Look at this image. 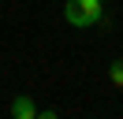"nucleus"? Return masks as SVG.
Wrapping results in <instances>:
<instances>
[{"instance_id": "f03ea898", "label": "nucleus", "mask_w": 123, "mask_h": 119, "mask_svg": "<svg viewBox=\"0 0 123 119\" xmlns=\"http://www.w3.org/2000/svg\"><path fill=\"white\" fill-rule=\"evenodd\" d=\"M11 115H15V119H34V115H37V108H34V101L23 93V97L11 101Z\"/></svg>"}, {"instance_id": "7ed1b4c3", "label": "nucleus", "mask_w": 123, "mask_h": 119, "mask_svg": "<svg viewBox=\"0 0 123 119\" xmlns=\"http://www.w3.org/2000/svg\"><path fill=\"white\" fill-rule=\"evenodd\" d=\"M108 78H112V86L123 89V60H112V67H108Z\"/></svg>"}, {"instance_id": "f257e3e1", "label": "nucleus", "mask_w": 123, "mask_h": 119, "mask_svg": "<svg viewBox=\"0 0 123 119\" xmlns=\"http://www.w3.org/2000/svg\"><path fill=\"white\" fill-rule=\"evenodd\" d=\"M101 15H105V0H67L63 4V19L71 26L86 30V26H97Z\"/></svg>"}]
</instances>
